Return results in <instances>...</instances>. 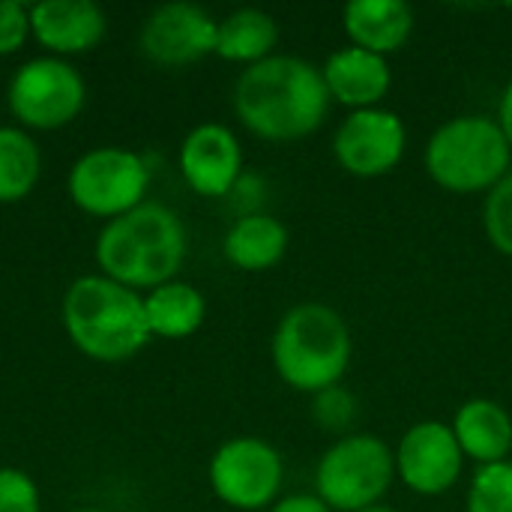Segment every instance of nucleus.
Listing matches in <instances>:
<instances>
[{
	"label": "nucleus",
	"mask_w": 512,
	"mask_h": 512,
	"mask_svg": "<svg viewBox=\"0 0 512 512\" xmlns=\"http://www.w3.org/2000/svg\"><path fill=\"white\" fill-rule=\"evenodd\" d=\"M330 108L324 75L315 63L273 54L249 66L234 87L240 123L264 141H297L312 135Z\"/></svg>",
	"instance_id": "obj_1"
},
{
	"label": "nucleus",
	"mask_w": 512,
	"mask_h": 512,
	"mask_svg": "<svg viewBox=\"0 0 512 512\" xmlns=\"http://www.w3.org/2000/svg\"><path fill=\"white\" fill-rule=\"evenodd\" d=\"M183 258V219L156 201H144L111 219L96 240V261L102 273L126 288H159L174 282Z\"/></svg>",
	"instance_id": "obj_2"
},
{
	"label": "nucleus",
	"mask_w": 512,
	"mask_h": 512,
	"mask_svg": "<svg viewBox=\"0 0 512 512\" xmlns=\"http://www.w3.org/2000/svg\"><path fill=\"white\" fill-rule=\"evenodd\" d=\"M63 327L93 360H129L150 342L144 297L108 276H81L66 288Z\"/></svg>",
	"instance_id": "obj_3"
},
{
	"label": "nucleus",
	"mask_w": 512,
	"mask_h": 512,
	"mask_svg": "<svg viewBox=\"0 0 512 512\" xmlns=\"http://www.w3.org/2000/svg\"><path fill=\"white\" fill-rule=\"evenodd\" d=\"M351 363V330L327 303H300L288 309L273 333V366L297 393H324L339 387Z\"/></svg>",
	"instance_id": "obj_4"
},
{
	"label": "nucleus",
	"mask_w": 512,
	"mask_h": 512,
	"mask_svg": "<svg viewBox=\"0 0 512 512\" xmlns=\"http://www.w3.org/2000/svg\"><path fill=\"white\" fill-rule=\"evenodd\" d=\"M512 147L498 120L483 114L453 117L426 144L429 177L456 195L489 192L512 171Z\"/></svg>",
	"instance_id": "obj_5"
},
{
	"label": "nucleus",
	"mask_w": 512,
	"mask_h": 512,
	"mask_svg": "<svg viewBox=\"0 0 512 512\" xmlns=\"http://www.w3.org/2000/svg\"><path fill=\"white\" fill-rule=\"evenodd\" d=\"M396 477V453L375 435H345L318 462V498L339 512L378 507Z\"/></svg>",
	"instance_id": "obj_6"
},
{
	"label": "nucleus",
	"mask_w": 512,
	"mask_h": 512,
	"mask_svg": "<svg viewBox=\"0 0 512 512\" xmlns=\"http://www.w3.org/2000/svg\"><path fill=\"white\" fill-rule=\"evenodd\" d=\"M150 171L144 159L123 147L87 150L69 168V198L93 216H123L144 204Z\"/></svg>",
	"instance_id": "obj_7"
},
{
	"label": "nucleus",
	"mask_w": 512,
	"mask_h": 512,
	"mask_svg": "<svg viewBox=\"0 0 512 512\" xmlns=\"http://www.w3.org/2000/svg\"><path fill=\"white\" fill-rule=\"evenodd\" d=\"M84 105L81 72L60 57H33L9 81V111L33 129H57Z\"/></svg>",
	"instance_id": "obj_8"
},
{
	"label": "nucleus",
	"mask_w": 512,
	"mask_h": 512,
	"mask_svg": "<svg viewBox=\"0 0 512 512\" xmlns=\"http://www.w3.org/2000/svg\"><path fill=\"white\" fill-rule=\"evenodd\" d=\"M282 456L261 438H234L210 462V486L234 510H264L282 489Z\"/></svg>",
	"instance_id": "obj_9"
},
{
	"label": "nucleus",
	"mask_w": 512,
	"mask_h": 512,
	"mask_svg": "<svg viewBox=\"0 0 512 512\" xmlns=\"http://www.w3.org/2000/svg\"><path fill=\"white\" fill-rule=\"evenodd\" d=\"M405 144H408V132L396 111L366 108V111H351L345 123L336 129L333 153L348 174L372 180L390 174L402 162Z\"/></svg>",
	"instance_id": "obj_10"
},
{
	"label": "nucleus",
	"mask_w": 512,
	"mask_h": 512,
	"mask_svg": "<svg viewBox=\"0 0 512 512\" xmlns=\"http://www.w3.org/2000/svg\"><path fill=\"white\" fill-rule=\"evenodd\" d=\"M465 453L453 426L426 420L411 426L396 447V477L417 495H444L462 477Z\"/></svg>",
	"instance_id": "obj_11"
},
{
	"label": "nucleus",
	"mask_w": 512,
	"mask_h": 512,
	"mask_svg": "<svg viewBox=\"0 0 512 512\" xmlns=\"http://www.w3.org/2000/svg\"><path fill=\"white\" fill-rule=\"evenodd\" d=\"M219 21L195 3H162L141 24V51L165 66H183L216 51Z\"/></svg>",
	"instance_id": "obj_12"
},
{
	"label": "nucleus",
	"mask_w": 512,
	"mask_h": 512,
	"mask_svg": "<svg viewBox=\"0 0 512 512\" xmlns=\"http://www.w3.org/2000/svg\"><path fill=\"white\" fill-rule=\"evenodd\" d=\"M243 168L237 135L222 123L195 126L180 147V171L186 183L204 198H222L234 189Z\"/></svg>",
	"instance_id": "obj_13"
},
{
	"label": "nucleus",
	"mask_w": 512,
	"mask_h": 512,
	"mask_svg": "<svg viewBox=\"0 0 512 512\" xmlns=\"http://www.w3.org/2000/svg\"><path fill=\"white\" fill-rule=\"evenodd\" d=\"M321 75H324L330 99H336L354 111L378 108V102L390 93V84H393L387 57L354 48V45L333 51L327 57Z\"/></svg>",
	"instance_id": "obj_14"
},
{
	"label": "nucleus",
	"mask_w": 512,
	"mask_h": 512,
	"mask_svg": "<svg viewBox=\"0 0 512 512\" xmlns=\"http://www.w3.org/2000/svg\"><path fill=\"white\" fill-rule=\"evenodd\" d=\"M30 30L45 48L78 54L102 39L105 12L93 0H42L30 6Z\"/></svg>",
	"instance_id": "obj_15"
},
{
	"label": "nucleus",
	"mask_w": 512,
	"mask_h": 512,
	"mask_svg": "<svg viewBox=\"0 0 512 512\" xmlns=\"http://www.w3.org/2000/svg\"><path fill=\"white\" fill-rule=\"evenodd\" d=\"M342 24L354 48L396 54L414 33V9L405 0H354L342 9Z\"/></svg>",
	"instance_id": "obj_16"
},
{
	"label": "nucleus",
	"mask_w": 512,
	"mask_h": 512,
	"mask_svg": "<svg viewBox=\"0 0 512 512\" xmlns=\"http://www.w3.org/2000/svg\"><path fill=\"white\" fill-rule=\"evenodd\" d=\"M453 435L462 453L474 462L498 465L512 453V417L492 399H471L456 411Z\"/></svg>",
	"instance_id": "obj_17"
},
{
	"label": "nucleus",
	"mask_w": 512,
	"mask_h": 512,
	"mask_svg": "<svg viewBox=\"0 0 512 512\" xmlns=\"http://www.w3.org/2000/svg\"><path fill=\"white\" fill-rule=\"evenodd\" d=\"M288 252V228L267 213L240 216L225 234V258L237 270L261 273L276 267Z\"/></svg>",
	"instance_id": "obj_18"
},
{
	"label": "nucleus",
	"mask_w": 512,
	"mask_h": 512,
	"mask_svg": "<svg viewBox=\"0 0 512 512\" xmlns=\"http://www.w3.org/2000/svg\"><path fill=\"white\" fill-rule=\"evenodd\" d=\"M279 42V24L264 9H237L228 18L219 21L216 30V54L234 63H261L273 57V48Z\"/></svg>",
	"instance_id": "obj_19"
},
{
	"label": "nucleus",
	"mask_w": 512,
	"mask_h": 512,
	"mask_svg": "<svg viewBox=\"0 0 512 512\" xmlns=\"http://www.w3.org/2000/svg\"><path fill=\"white\" fill-rule=\"evenodd\" d=\"M144 312L150 336L186 339L201 327L207 303L189 282H165L144 297Z\"/></svg>",
	"instance_id": "obj_20"
},
{
	"label": "nucleus",
	"mask_w": 512,
	"mask_h": 512,
	"mask_svg": "<svg viewBox=\"0 0 512 512\" xmlns=\"http://www.w3.org/2000/svg\"><path fill=\"white\" fill-rule=\"evenodd\" d=\"M39 147L18 126H0V201H21L39 180Z\"/></svg>",
	"instance_id": "obj_21"
},
{
	"label": "nucleus",
	"mask_w": 512,
	"mask_h": 512,
	"mask_svg": "<svg viewBox=\"0 0 512 512\" xmlns=\"http://www.w3.org/2000/svg\"><path fill=\"white\" fill-rule=\"evenodd\" d=\"M465 512H512V462L486 465L477 471Z\"/></svg>",
	"instance_id": "obj_22"
},
{
	"label": "nucleus",
	"mask_w": 512,
	"mask_h": 512,
	"mask_svg": "<svg viewBox=\"0 0 512 512\" xmlns=\"http://www.w3.org/2000/svg\"><path fill=\"white\" fill-rule=\"evenodd\" d=\"M483 228L489 243L512 258V171L486 192V204H483Z\"/></svg>",
	"instance_id": "obj_23"
},
{
	"label": "nucleus",
	"mask_w": 512,
	"mask_h": 512,
	"mask_svg": "<svg viewBox=\"0 0 512 512\" xmlns=\"http://www.w3.org/2000/svg\"><path fill=\"white\" fill-rule=\"evenodd\" d=\"M312 417H315L318 426H324L330 432H345V429H351V423L357 417V402H354V396L348 390L330 387V390L315 396Z\"/></svg>",
	"instance_id": "obj_24"
},
{
	"label": "nucleus",
	"mask_w": 512,
	"mask_h": 512,
	"mask_svg": "<svg viewBox=\"0 0 512 512\" xmlns=\"http://www.w3.org/2000/svg\"><path fill=\"white\" fill-rule=\"evenodd\" d=\"M0 512H39V489L18 468H0Z\"/></svg>",
	"instance_id": "obj_25"
},
{
	"label": "nucleus",
	"mask_w": 512,
	"mask_h": 512,
	"mask_svg": "<svg viewBox=\"0 0 512 512\" xmlns=\"http://www.w3.org/2000/svg\"><path fill=\"white\" fill-rule=\"evenodd\" d=\"M30 33V9L21 0H0V54H12Z\"/></svg>",
	"instance_id": "obj_26"
},
{
	"label": "nucleus",
	"mask_w": 512,
	"mask_h": 512,
	"mask_svg": "<svg viewBox=\"0 0 512 512\" xmlns=\"http://www.w3.org/2000/svg\"><path fill=\"white\" fill-rule=\"evenodd\" d=\"M270 512H333L318 495H291L276 501Z\"/></svg>",
	"instance_id": "obj_27"
},
{
	"label": "nucleus",
	"mask_w": 512,
	"mask_h": 512,
	"mask_svg": "<svg viewBox=\"0 0 512 512\" xmlns=\"http://www.w3.org/2000/svg\"><path fill=\"white\" fill-rule=\"evenodd\" d=\"M498 126L507 138V144L512 147V81L507 84V90L501 93V105H498Z\"/></svg>",
	"instance_id": "obj_28"
},
{
	"label": "nucleus",
	"mask_w": 512,
	"mask_h": 512,
	"mask_svg": "<svg viewBox=\"0 0 512 512\" xmlns=\"http://www.w3.org/2000/svg\"><path fill=\"white\" fill-rule=\"evenodd\" d=\"M360 512H396V510H390V507H381V504H378V507H369V510H360Z\"/></svg>",
	"instance_id": "obj_29"
},
{
	"label": "nucleus",
	"mask_w": 512,
	"mask_h": 512,
	"mask_svg": "<svg viewBox=\"0 0 512 512\" xmlns=\"http://www.w3.org/2000/svg\"><path fill=\"white\" fill-rule=\"evenodd\" d=\"M75 512H105V510H93V507H84V510H75Z\"/></svg>",
	"instance_id": "obj_30"
}]
</instances>
